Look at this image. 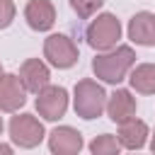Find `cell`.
Here are the masks:
<instances>
[{
    "label": "cell",
    "mask_w": 155,
    "mask_h": 155,
    "mask_svg": "<svg viewBox=\"0 0 155 155\" xmlns=\"http://www.w3.org/2000/svg\"><path fill=\"white\" fill-rule=\"evenodd\" d=\"M0 136H2V116H0Z\"/></svg>",
    "instance_id": "cell-20"
},
{
    "label": "cell",
    "mask_w": 155,
    "mask_h": 155,
    "mask_svg": "<svg viewBox=\"0 0 155 155\" xmlns=\"http://www.w3.org/2000/svg\"><path fill=\"white\" fill-rule=\"evenodd\" d=\"M150 150L155 153V136H153V140H150Z\"/></svg>",
    "instance_id": "cell-19"
},
{
    "label": "cell",
    "mask_w": 155,
    "mask_h": 155,
    "mask_svg": "<svg viewBox=\"0 0 155 155\" xmlns=\"http://www.w3.org/2000/svg\"><path fill=\"white\" fill-rule=\"evenodd\" d=\"M73 107L75 114L85 121H92L97 116H102V111L107 109V92L99 82L85 78L75 85L73 90Z\"/></svg>",
    "instance_id": "cell-2"
},
{
    "label": "cell",
    "mask_w": 155,
    "mask_h": 155,
    "mask_svg": "<svg viewBox=\"0 0 155 155\" xmlns=\"http://www.w3.org/2000/svg\"><path fill=\"white\" fill-rule=\"evenodd\" d=\"M27 102V87L15 73H5L0 78V111H17Z\"/></svg>",
    "instance_id": "cell-7"
},
{
    "label": "cell",
    "mask_w": 155,
    "mask_h": 155,
    "mask_svg": "<svg viewBox=\"0 0 155 155\" xmlns=\"http://www.w3.org/2000/svg\"><path fill=\"white\" fill-rule=\"evenodd\" d=\"M10 138L19 148H36L46 138V131L34 114H17L10 119Z\"/></svg>",
    "instance_id": "cell-5"
},
{
    "label": "cell",
    "mask_w": 155,
    "mask_h": 155,
    "mask_svg": "<svg viewBox=\"0 0 155 155\" xmlns=\"http://www.w3.org/2000/svg\"><path fill=\"white\" fill-rule=\"evenodd\" d=\"M133 65H136V53L131 46H114L92 58L94 75L109 85H119L121 80H126Z\"/></svg>",
    "instance_id": "cell-1"
},
{
    "label": "cell",
    "mask_w": 155,
    "mask_h": 155,
    "mask_svg": "<svg viewBox=\"0 0 155 155\" xmlns=\"http://www.w3.org/2000/svg\"><path fill=\"white\" fill-rule=\"evenodd\" d=\"M85 36H87V44L94 51H109L121 39V22L111 12H102L90 22Z\"/></svg>",
    "instance_id": "cell-3"
},
{
    "label": "cell",
    "mask_w": 155,
    "mask_h": 155,
    "mask_svg": "<svg viewBox=\"0 0 155 155\" xmlns=\"http://www.w3.org/2000/svg\"><path fill=\"white\" fill-rule=\"evenodd\" d=\"M19 80L24 82L27 92L39 94L46 85H51V70L41 58H27L19 68Z\"/></svg>",
    "instance_id": "cell-8"
},
{
    "label": "cell",
    "mask_w": 155,
    "mask_h": 155,
    "mask_svg": "<svg viewBox=\"0 0 155 155\" xmlns=\"http://www.w3.org/2000/svg\"><path fill=\"white\" fill-rule=\"evenodd\" d=\"M24 19L34 31H48L56 24V7L51 0H29L24 7Z\"/></svg>",
    "instance_id": "cell-10"
},
{
    "label": "cell",
    "mask_w": 155,
    "mask_h": 155,
    "mask_svg": "<svg viewBox=\"0 0 155 155\" xmlns=\"http://www.w3.org/2000/svg\"><path fill=\"white\" fill-rule=\"evenodd\" d=\"M36 111L46 121H58L68 111V90L61 85H46L36 94Z\"/></svg>",
    "instance_id": "cell-6"
},
{
    "label": "cell",
    "mask_w": 155,
    "mask_h": 155,
    "mask_svg": "<svg viewBox=\"0 0 155 155\" xmlns=\"http://www.w3.org/2000/svg\"><path fill=\"white\" fill-rule=\"evenodd\" d=\"M2 75H5V73H2V65H0V78H2Z\"/></svg>",
    "instance_id": "cell-21"
},
{
    "label": "cell",
    "mask_w": 155,
    "mask_h": 155,
    "mask_svg": "<svg viewBox=\"0 0 155 155\" xmlns=\"http://www.w3.org/2000/svg\"><path fill=\"white\" fill-rule=\"evenodd\" d=\"M48 150L53 155H75L82 150V133L73 126H58L48 133Z\"/></svg>",
    "instance_id": "cell-9"
},
{
    "label": "cell",
    "mask_w": 155,
    "mask_h": 155,
    "mask_svg": "<svg viewBox=\"0 0 155 155\" xmlns=\"http://www.w3.org/2000/svg\"><path fill=\"white\" fill-rule=\"evenodd\" d=\"M104 0H70V7L73 12L80 17V19H90L92 15H97V10L102 7Z\"/></svg>",
    "instance_id": "cell-16"
},
{
    "label": "cell",
    "mask_w": 155,
    "mask_h": 155,
    "mask_svg": "<svg viewBox=\"0 0 155 155\" xmlns=\"http://www.w3.org/2000/svg\"><path fill=\"white\" fill-rule=\"evenodd\" d=\"M0 153H7V155H10V153H12V145H5V143H0Z\"/></svg>",
    "instance_id": "cell-18"
},
{
    "label": "cell",
    "mask_w": 155,
    "mask_h": 155,
    "mask_svg": "<svg viewBox=\"0 0 155 155\" xmlns=\"http://www.w3.org/2000/svg\"><path fill=\"white\" fill-rule=\"evenodd\" d=\"M17 15V7L12 0H0V29H7Z\"/></svg>",
    "instance_id": "cell-17"
},
{
    "label": "cell",
    "mask_w": 155,
    "mask_h": 155,
    "mask_svg": "<svg viewBox=\"0 0 155 155\" xmlns=\"http://www.w3.org/2000/svg\"><path fill=\"white\" fill-rule=\"evenodd\" d=\"M128 39L138 46H155V15L143 10L128 19Z\"/></svg>",
    "instance_id": "cell-11"
},
{
    "label": "cell",
    "mask_w": 155,
    "mask_h": 155,
    "mask_svg": "<svg viewBox=\"0 0 155 155\" xmlns=\"http://www.w3.org/2000/svg\"><path fill=\"white\" fill-rule=\"evenodd\" d=\"M128 82L140 94H155V65L153 63H140V65L131 68Z\"/></svg>",
    "instance_id": "cell-14"
},
{
    "label": "cell",
    "mask_w": 155,
    "mask_h": 155,
    "mask_svg": "<svg viewBox=\"0 0 155 155\" xmlns=\"http://www.w3.org/2000/svg\"><path fill=\"white\" fill-rule=\"evenodd\" d=\"M116 138H119L121 148H126V150H140L145 145V140H148V124L133 116V119L119 124V136Z\"/></svg>",
    "instance_id": "cell-13"
},
{
    "label": "cell",
    "mask_w": 155,
    "mask_h": 155,
    "mask_svg": "<svg viewBox=\"0 0 155 155\" xmlns=\"http://www.w3.org/2000/svg\"><path fill=\"white\" fill-rule=\"evenodd\" d=\"M119 150H121V143L111 133H102L90 143V153H94V155H116Z\"/></svg>",
    "instance_id": "cell-15"
},
{
    "label": "cell",
    "mask_w": 155,
    "mask_h": 155,
    "mask_svg": "<svg viewBox=\"0 0 155 155\" xmlns=\"http://www.w3.org/2000/svg\"><path fill=\"white\" fill-rule=\"evenodd\" d=\"M107 114L114 124H124L136 116V97L128 90H114L107 97Z\"/></svg>",
    "instance_id": "cell-12"
},
{
    "label": "cell",
    "mask_w": 155,
    "mask_h": 155,
    "mask_svg": "<svg viewBox=\"0 0 155 155\" xmlns=\"http://www.w3.org/2000/svg\"><path fill=\"white\" fill-rule=\"evenodd\" d=\"M44 58L53 68L68 70L78 63V46L68 34H51L44 41Z\"/></svg>",
    "instance_id": "cell-4"
}]
</instances>
